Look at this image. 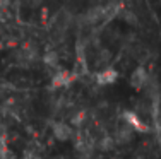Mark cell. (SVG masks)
<instances>
[{
  "label": "cell",
  "instance_id": "2",
  "mask_svg": "<svg viewBox=\"0 0 161 159\" xmlns=\"http://www.w3.org/2000/svg\"><path fill=\"white\" fill-rule=\"evenodd\" d=\"M122 120H124V123H127L134 132H141V134L149 132V125L144 123L142 120H141V116L137 115L136 111H132V109H127V111L122 113Z\"/></svg>",
  "mask_w": 161,
  "mask_h": 159
},
{
  "label": "cell",
  "instance_id": "4",
  "mask_svg": "<svg viewBox=\"0 0 161 159\" xmlns=\"http://www.w3.org/2000/svg\"><path fill=\"white\" fill-rule=\"evenodd\" d=\"M132 135H134V130L129 127L127 123L122 122V123L117 127V130L112 134V137H113L115 144H127V142L132 140Z\"/></svg>",
  "mask_w": 161,
  "mask_h": 159
},
{
  "label": "cell",
  "instance_id": "5",
  "mask_svg": "<svg viewBox=\"0 0 161 159\" xmlns=\"http://www.w3.org/2000/svg\"><path fill=\"white\" fill-rule=\"evenodd\" d=\"M118 81V72L113 67H106V69L99 70L96 74V82L99 86H112Z\"/></svg>",
  "mask_w": 161,
  "mask_h": 159
},
{
  "label": "cell",
  "instance_id": "7",
  "mask_svg": "<svg viewBox=\"0 0 161 159\" xmlns=\"http://www.w3.org/2000/svg\"><path fill=\"white\" fill-rule=\"evenodd\" d=\"M45 63L50 67H58V56H57V53L55 51L47 53V55H45Z\"/></svg>",
  "mask_w": 161,
  "mask_h": 159
},
{
  "label": "cell",
  "instance_id": "6",
  "mask_svg": "<svg viewBox=\"0 0 161 159\" xmlns=\"http://www.w3.org/2000/svg\"><path fill=\"white\" fill-rule=\"evenodd\" d=\"M72 82H74V75L69 70H57V74L53 75V79H52L53 87H67Z\"/></svg>",
  "mask_w": 161,
  "mask_h": 159
},
{
  "label": "cell",
  "instance_id": "1",
  "mask_svg": "<svg viewBox=\"0 0 161 159\" xmlns=\"http://www.w3.org/2000/svg\"><path fill=\"white\" fill-rule=\"evenodd\" d=\"M130 86L136 89H146L151 86V74L147 72L146 67H137L130 75Z\"/></svg>",
  "mask_w": 161,
  "mask_h": 159
},
{
  "label": "cell",
  "instance_id": "3",
  "mask_svg": "<svg viewBox=\"0 0 161 159\" xmlns=\"http://www.w3.org/2000/svg\"><path fill=\"white\" fill-rule=\"evenodd\" d=\"M52 132H53V137L57 140H72L75 137V130L70 123L67 122H55L52 125Z\"/></svg>",
  "mask_w": 161,
  "mask_h": 159
}]
</instances>
